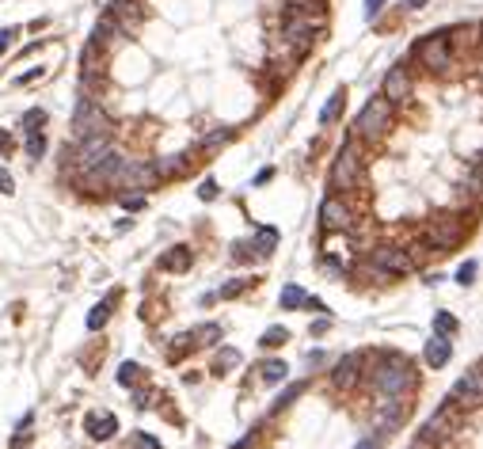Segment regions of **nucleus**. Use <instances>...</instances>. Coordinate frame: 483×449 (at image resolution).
I'll use <instances>...</instances> for the list:
<instances>
[{
    "instance_id": "nucleus-1",
    "label": "nucleus",
    "mask_w": 483,
    "mask_h": 449,
    "mask_svg": "<svg viewBox=\"0 0 483 449\" xmlns=\"http://www.w3.org/2000/svg\"><path fill=\"white\" fill-rule=\"evenodd\" d=\"M369 381H373V388L385 400H400L403 392H411V384H415V369H411V362L403 354L385 351L377 358V366H373V373H369Z\"/></svg>"
},
{
    "instance_id": "nucleus-2",
    "label": "nucleus",
    "mask_w": 483,
    "mask_h": 449,
    "mask_svg": "<svg viewBox=\"0 0 483 449\" xmlns=\"http://www.w3.org/2000/svg\"><path fill=\"white\" fill-rule=\"evenodd\" d=\"M388 130H392V103H388L385 96L369 99V103L358 111V118H354V138H361V141H381Z\"/></svg>"
},
{
    "instance_id": "nucleus-3",
    "label": "nucleus",
    "mask_w": 483,
    "mask_h": 449,
    "mask_svg": "<svg viewBox=\"0 0 483 449\" xmlns=\"http://www.w3.org/2000/svg\"><path fill=\"white\" fill-rule=\"evenodd\" d=\"M358 179H361L358 149H354V141H346V145L339 149L335 164H331V187H335V190H350V187H358Z\"/></svg>"
},
{
    "instance_id": "nucleus-4",
    "label": "nucleus",
    "mask_w": 483,
    "mask_h": 449,
    "mask_svg": "<svg viewBox=\"0 0 483 449\" xmlns=\"http://www.w3.org/2000/svg\"><path fill=\"white\" fill-rule=\"evenodd\" d=\"M415 58L423 61L430 73H445L453 69V50H449V39L445 34H426L423 42L415 46Z\"/></svg>"
},
{
    "instance_id": "nucleus-5",
    "label": "nucleus",
    "mask_w": 483,
    "mask_h": 449,
    "mask_svg": "<svg viewBox=\"0 0 483 449\" xmlns=\"http://www.w3.org/2000/svg\"><path fill=\"white\" fill-rule=\"evenodd\" d=\"M73 133L76 138H91V133H111V118L106 111H99L91 99H80L73 111Z\"/></svg>"
},
{
    "instance_id": "nucleus-6",
    "label": "nucleus",
    "mask_w": 483,
    "mask_h": 449,
    "mask_svg": "<svg viewBox=\"0 0 483 449\" xmlns=\"http://www.w3.org/2000/svg\"><path fill=\"white\" fill-rule=\"evenodd\" d=\"M426 240L434 248H442V252H449V248H457L464 240V221L453 217V213H442V217H434L426 225Z\"/></svg>"
},
{
    "instance_id": "nucleus-7",
    "label": "nucleus",
    "mask_w": 483,
    "mask_h": 449,
    "mask_svg": "<svg viewBox=\"0 0 483 449\" xmlns=\"http://www.w3.org/2000/svg\"><path fill=\"white\" fill-rule=\"evenodd\" d=\"M449 404H457V408H480L483 404V369H472V373H464L453 384Z\"/></svg>"
},
{
    "instance_id": "nucleus-8",
    "label": "nucleus",
    "mask_w": 483,
    "mask_h": 449,
    "mask_svg": "<svg viewBox=\"0 0 483 449\" xmlns=\"http://www.w3.org/2000/svg\"><path fill=\"white\" fill-rule=\"evenodd\" d=\"M156 179H160V175H156V164H145V160L130 164V160H126L115 183H118V187H126V190H148Z\"/></svg>"
},
{
    "instance_id": "nucleus-9",
    "label": "nucleus",
    "mask_w": 483,
    "mask_h": 449,
    "mask_svg": "<svg viewBox=\"0 0 483 449\" xmlns=\"http://www.w3.org/2000/svg\"><path fill=\"white\" fill-rule=\"evenodd\" d=\"M453 423H457V404L445 400V408L434 411V415L423 423L418 438H423V441H442V438H449V434H453Z\"/></svg>"
},
{
    "instance_id": "nucleus-10",
    "label": "nucleus",
    "mask_w": 483,
    "mask_h": 449,
    "mask_svg": "<svg viewBox=\"0 0 483 449\" xmlns=\"http://www.w3.org/2000/svg\"><path fill=\"white\" fill-rule=\"evenodd\" d=\"M373 267L381 270V274H411L415 270V259H411L407 252H400V248H377L373 252Z\"/></svg>"
},
{
    "instance_id": "nucleus-11",
    "label": "nucleus",
    "mask_w": 483,
    "mask_h": 449,
    "mask_svg": "<svg viewBox=\"0 0 483 449\" xmlns=\"http://www.w3.org/2000/svg\"><path fill=\"white\" fill-rule=\"evenodd\" d=\"M106 153H111V133H91V138H80V149H76V164H80V172L96 168Z\"/></svg>"
},
{
    "instance_id": "nucleus-12",
    "label": "nucleus",
    "mask_w": 483,
    "mask_h": 449,
    "mask_svg": "<svg viewBox=\"0 0 483 449\" xmlns=\"http://www.w3.org/2000/svg\"><path fill=\"white\" fill-rule=\"evenodd\" d=\"M319 225H324L328 232L350 229V210H346L343 198H324V202H319Z\"/></svg>"
},
{
    "instance_id": "nucleus-13",
    "label": "nucleus",
    "mask_w": 483,
    "mask_h": 449,
    "mask_svg": "<svg viewBox=\"0 0 483 449\" xmlns=\"http://www.w3.org/2000/svg\"><path fill=\"white\" fill-rule=\"evenodd\" d=\"M385 99L392 107H400V103H407V99H411V76H407V69H403V65L388 69V76H385Z\"/></svg>"
},
{
    "instance_id": "nucleus-14",
    "label": "nucleus",
    "mask_w": 483,
    "mask_h": 449,
    "mask_svg": "<svg viewBox=\"0 0 483 449\" xmlns=\"http://www.w3.org/2000/svg\"><path fill=\"white\" fill-rule=\"evenodd\" d=\"M111 19H115L122 31H137L141 4H137V0H111Z\"/></svg>"
},
{
    "instance_id": "nucleus-15",
    "label": "nucleus",
    "mask_w": 483,
    "mask_h": 449,
    "mask_svg": "<svg viewBox=\"0 0 483 449\" xmlns=\"http://www.w3.org/2000/svg\"><path fill=\"white\" fill-rule=\"evenodd\" d=\"M122 156L118 153H106L103 160L96 164V168H88V175H91V183H99V187H103V183H115L118 179V172H122Z\"/></svg>"
},
{
    "instance_id": "nucleus-16",
    "label": "nucleus",
    "mask_w": 483,
    "mask_h": 449,
    "mask_svg": "<svg viewBox=\"0 0 483 449\" xmlns=\"http://www.w3.org/2000/svg\"><path fill=\"white\" fill-rule=\"evenodd\" d=\"M361 354H346L343 362L335 366V373H331V381H335V388H354V381H358V373H361Z\"/></svg>"
},
{
    "instance_id": "nucleus-17",
    "label": "nucleus",
    "mask_w": 483,
    "mask_h": 449,
    "mask_svg": "<svg viewBox=\"0 0 483 449\" xmlns=\"http://www.w3.org/2000/svg\"><path fill=\"white\" fill-rule=\"evenodd\" d=\"M122 34H126V31L115 23V19H111V16H103V19L96 23V31H91V46L106 50V46H115V42L122 39Z\"/></svg>"
},
{
    "instance_id": "nucleus-18",
    "label": "nucleus",
    "mask_w": 483,
    "mask_h": 449,
    "mask_svg": "<svg viewBox=\"0 0 483 449\" xmlns=\"http://www.w3.org/2000/svg\"><path fill=\"white\" fill-rule=\"evenodd\" d=\"M84 426H88V434L96 441H106V438H115V434H118V419L115 415H88V419H84Z\"/></svg>"
},
{
    "instance_id": "nucleus-19",
    "label": "nucleus",
    "mask_w": 483,
    "mask_h": 449,
    "mask_svg": "<svg viewBox=\"0 0 483 449\" xmlns=\"http://www.w3.org/2000/svg\"><path fill=\"white\" fill-rule=\"evenodd\" d=\"M426 366H445V362L453 358V347H449V339H445V335H434V339H430V343H426Z\"/></svg>"
},
{
    "instance_id": "nucleus-20",
    "label": "nucleus",
    "mask_w": 483,
    "mask_h": 449,
    "mask_svg": "<svg viewBox=\"0 0 483 449\" xmlns=\"http://www.w3.org/2000/svg\"><path fill=\"white\" fill-rule=\"evenodd\" d=\"M278 248V229H259V237H255V244H251V252L259 255V259H267V255Z\"/></svg>"
},
{
    "instance_id": "nucleus-21",
    "label": "nucleus",
    "mask_w": 483,
    "mask_h": 449,
    "mask_svg": "<svg viewBox=\"0 0 483 449\" xmlns=\"http://www.w3.org/2000/svg\"><path fill=\"white\" fill-rule=\"evenodd\" d=\"M343 99H346V91H343V88H339V91H331V99L324 103V111H319V122H324V126H331V122H335V118H339V111H343Z\"/></svg>"
},
{
    "instance_id": "nucleus-22",
    "label": "nucleus",
    "mask_w": 483,
    "mask_h": 449,
    "mask_svg": "<svg viewBox=\"0 0 483 449\" xmlns=\"http://www.w3.org/2000/svg\"><path fill=\"white\" fill-rule=\"evenodd\" d=\"M160 267L164 270H187L190 267V248H172V252L160 259Z\"/></svg>"
},
{
    "instance_id": "nucleus-23",
    "label": "nucleus",
    "mask_w": 483,
    "mask_h": 449,
    "mask_svg": "<svg viewBox=\"0 0 483 449\" xmlns=\"http://www.w3.org/2000/svg\"><path fill=\"white\" fill-rule=\"evenodd\" d=\"M286 373H289V366H286V362H262V366H259V377H262L267 384L286 381Z\"/></svg>"
},
{
    "instance_id": "nucleus-24",
    "label": "nucleus",
    "mask_w": 483,
    "mask_h": 449,
    "mask_svg": "<svg viewBox=\"0 0 483 449\" xmlns=\"http://www.w3.org/2000/svg\"><path fill=\"white\" fill-rule=\"evenodd\" d=\"M187 172V156H168L164 164H156V175L164 179V175H183Z\"/></svg>"
},
{
    "instance_id": "nucleus-25",
    "label": "nucleus",
    "mask_w": 483,
    "mask_h": 449,
    "mask_svg": "<svg viewBox=\"0 0 483 449\" xmlns=\"http://www.w3.org/2000/svg\"><path fill=\"white\" fill-rule=\"evenodd\" d=\"M278 301H282V309H301V305L308 301V294H304L301 286H286V289H282V297H278Z\"/></svg>"
},
{
    "instance_id": "nucleus-26",
    "label": "nucleus",
    "mask_w": 483,
    "mask_h": 449,
    "mask_svg": "<svg viewBox=\"0 0 483 449\" xmlns=\"http://www.w3.org/2000/svg\"><path fill=\"white\" fill-rule=\"evenodd\" d=\"M106 320H111V301H99L96 309L88 312V331H99V327H103Z\"/></svg>"
},
{
    "instance_id": "nucleus-27",
    "label": "nucleus",
    "mask_w": 483,
    "mask_h": 449,
    "mask_svg": "<svg viewBox=\"0 0 483 449\" xmlns=\"http://www.w3.org/2000/svg\"><path fill=\"white\" fill-rule=\"evenodd\" d=\"M232 366H240V351H232V347H229V351L217 354V362H213V373H229Z\"/></svg>"
},
{
    "instance_id": "nucleus-28",
    "label": "nucleus",
    "mask_w": 483,
    "mask_h": 449,
    "mask_svg": "<svg viewBox=\"0 0 483 449\" xmlns=\"http://www.w3.org/2000/svg\"><path fill=\"white\" fill-rule=\"evenodd\" d=\"M137 377H141L137 362H122V366H118V384H126V388H130V384H137Z\"/></svg>"
},
{
    "instance_id": "nucleus-29",
    "label": "nucleus",
    "mask_w": 483,
    "mask_h": 449,
    "mask_svg": "<svg viewBox=\"0 0 483 449\" xmlns=\"http://www.w3.org/2000/svg\"><path fill=\"white\" fill-rule=\"evenodd\" d=\"M301 392H304V381H297V384H289V388H286V392H282L278 400H274V411H282V408H289V404H293V400H297V396H301Z\"/></svg>"
},
{
    "instance_id": "nucleus-30",
    "label": "nucleus",
    "mask_w": 483,
    "mask_h": 449,
    "mask_svg": "<svg viewBox=\"0 0 483 449\" xmlns=\"http://www.w3.org/2000/svg\"><path fill=\"white\" fill-rule=\"evenodd\" d=\"M286 339H289V331H286V327H267L259 343H262V347H282Z\"/></svg>"
},
{
    "instance_id": "nucleus-31",
    "label": "nucleus",
    "mask_w": 483,
    "mask_h": 449,
    "mask_svg": "<svg viewBox=\"0 0 483 449\" xmlns=\"http://www.w3.org/2000/svg\"><path fill=\"white\" fill-rule=\"evenodd\" d=\"M194 339L202 347H213L217 339H221V327H217V324H205V327H198V331H194Z\"/></svg>"
},
{
    "instance_id": "nucleus-32",
    "label": "nucleus",
    "mask_w": 483,
    "mask_h": 449,
    "mask_svg": "<svg viewBox=\"0 0 483 449\" xmlns=\"http://www.w3.org/2000/svg\"><path fill=\"white\" fill-rule=\"evenodd\" d=\"M42 153H46V138L34 130L31 138H27V156H31V160H42Z\"/></svg>"
},
{
    "instance_id": "nucleus-33",
    "label": "nucleus",
    "mask_w": 483,
    "mask_h": 449,
    "mask_svg": "<svg viewBox=\"0 0 483 449\" xmlns=\"http://www.w3.org/2000/svg\"><path fill=\"white\" fill-rule=\"evenodd\" d=\"M434 327H438V335H453V331H457V316H449V312H438V316H434Z\"/></svg>"
},
{
    "instance_id": "nucleus-34",
    "label": "nucleus",
    "mask_w": 483,
    "mask_h": 449,
    "mask_svg": "<svg viewBox=\"0 0 483 449\" xmlns=\"http://www.w3.org/2000/svg\"><path fill=\"white\" fill-rule=\"evenodd\" d=\"M42 122H46V111H27V115H23V122H19V126H23L27 133H34Z\"/></svg>"
},
{
    "instance_id": "nucleus-35",
    "label": "nucleus",
    "mask_w": 483,
    "mask_h": 449,
    "mask_svg": "<svg viewBox=\"0 0 483 449\" xmlns=\"http://www.w3.org/2000/svg\"><path fill=\"white\" fill-rule=\"evenodd\" d=\"M251 286V282H244V278H236V282H229V286H221V297L225 301H232V297H240L244 289Z\"/></svg>"
},
{
    "instance_id": "nucleus-36",
    "label": "nucleus",
    "mask_w": 483,
    "mask_h": 449,
    "mask_svg": "<svg viewBox=\"0 0 483 449\" xmlns=\"http://www.w3.org/2000/svg\"><path fill=\"white\" fill-rule=\"evenodd\" d=\"M229 138H232V130H217V133H210V138L202 141V149H217V145H225Z\"/></svg>"
},
{
    "instance_id": "nucleus-37",
    "label": "nucleus",
    "mask_w": 483,
    "mask_h": 449,
    "mask_svg": "<svg viewBox=\"0 0 483 449\" xmlns=\"http://www.w3.org/2000/svg\"><path fill=\"white\" fill-rule=\"evenodd\" d=\"M472 278H475V263H472V259H468V263H464V267H460V270H457V282H460V286H472Z\"/></svg>"
},
{
    "instance_id": "nucleus-38",
    "label": "nucleus",
    "mask_w": 483,
    "mask_h": 449,
    "mask_svg": "<svg viewBox=\"0 0 483 449\" xmlns=\"http://www.w3.org/2000/svg\"><path fill=\"white\" fill-rule=\"evenodd\" d=\"M198 198H202V202H213V198H217V183L205 179L202 187H198Z\"/></svg>"
},
{
    "instance_id": "nucleus-39",
    "label": "nucleus",
    "mask_w": 483,
    "mask_h": 449,
    "mask_svg": "<svg viewBox=\"0 0 483 449\" xmlns=\"http://www.w3.org/2000/svg\"><path fill=\"white\" fill-rule=\"evenodd\" d=\"M12 190H16V179H12L4 168H0V195H12Z\"/></svg>"
},
{
    "instance_id": "nucleus-40",
    "label": "nucleus",
    "mask_w": 483,
    "mask_h": 449,
    "mask_svg": "<svg viewBox=\"0 0 483 449\" xmlns=\"http://www.w3.org/2000/svg\"><path fill=\"white\" fill-rule=\"evenodd\" d=\"M468 187H472L475 195H483V168H475V172L468 175Z\"/></svg>"
},
{
    "instance_id": "nucleus-41",
    "label": "nucleus",
    "mask_w": 483,
    "mask_h": 449,
    "mask_svg": "<svg viewBox=\"0 0 483 449\" xmlns=\"http://www.w3.org/2000/svg\"><path fill=\"white\" fill-rule=\"evenodd\" d=\"M133 449H160V441H156V438H148V434H137Z\"/></svg>"
},
{
    "instance_id": "nucleus-42",
    "label": "nucleus",
    "mask_w": 483,
    "mask_h": 449,
    "mask_svg": "<svg viewBox=\"0 0 483 449\" xmlns=\"http://www.w3.org/2000/svg\"><path fill=\"white\" fill-rule=\"evenodd\" d=\"M385 12V0H366V16L373 19V16H381Z\"/></svg>"
},
{
    "instance_id": "nucleus-43",
    "label": "nucleus",
    "mask_w": 483,
    "mask_h": 449,
    "mask_svg": "<svg viewBox=\"0 0 483 449\" xmlns=\"http://www.w3.org/2000/svg\"><path fill=\"white\" fill-rule=\"evenodd\" d=\"M122 206H126V210H141V206H145V195H126Z\"/></svg>"
},
{
    "instance_id": "nucleus-44",
    "label": "nucleus",
    "mask_w": 483,
    "mask_h": 449,
    "mask_svg": "<svg viewBox=\"0 0 483 449\" xmlns=\"http://www.w3.org/2000/svg\"><path fill=\"white\" fill-rule=\"evenodd\" d=\"M354 449H381V438H361Z\"/></svg>"
},
{
    "instance_id": "nucleus-45",
    "label": "nucleus",
    "mask_w": 483,
    "mask_h": 449,
    "mask_svg": "<svg viewBox=\"0 0 483 449\" xmlns=\"http://www.w3.org/2000/svg\"><path fill=\"white\" fill-rule=\"evenodd\" d=\"M8 39H12V31H0V54L8 50Z\"/></svg>"
},
{
    "instance_id": "nucleus-46",
    "label": "nucleus",
    "mask_w": 483,
    "mask_h": 449,
    "mask_svg": "<svg viewBox=\"0 0 483 449\" xmlns=\"http://www.w3.org/2000/svg\"><path fill=\"white\" fill-rule=\"evenodd\" d=\"M247 446H251V434H247V438H240V441H236V446H232V449H247Z\"/></svg>"
},
{
    "instance_id": "nucleus-47",
    "label": "nucleus",
    "mask_w": 483,
    "mask_h": 449,
    "mask_svg": "<svg viewBox=\"0 0 483 449\" xmlns=\"http://www.w3.org/2000/svg\"><path fill=\"white\" fill-rule=\"evenodd\" d=\"M403 4H407V8H423L426 0H403Z\"/></svg>"
},
{
    "instance_id": "nucleus-48",
    "label": "nucleus",
    "mask_w": 483,
    "mask_h": 449,
    "mask_svg": "<svg viewBox=\"0 0 483 449\" xmlns=\"http://www.w3.org/2000/svg\"><path fill=\"white\" fill-rule=\"evenodd\" d=\"M415 449H418V446H415Z\"/></svg>"
}]
</instances>
